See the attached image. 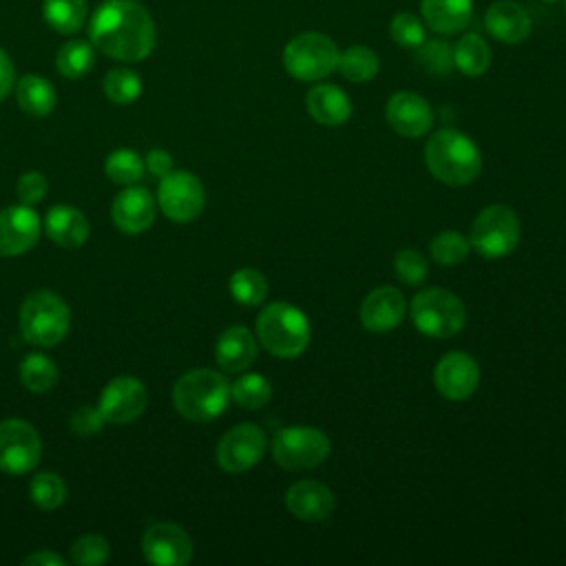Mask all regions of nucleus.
<instances>
[{"label": "nucleus", "instance_id": "nucleus-1", "mask_svg": "<svg viewBox=\"0 0 566 566\" xmlns=\"http://www.w3.org/2000/svg\"><path fill=\"white\" fill-rule=\"evenodd\" d=\"M91 44L115 60H144L155 46V22L135 0H106L91 20Z\"/></svg>", "mask_w": 566, "mask_h": 566}, {"label": "nucleus", "instance_id": "nucleus-2", "mask_svg": "<svg viewBox=\"0 0 566 566\" xmlns=\"http://www.w3.org/2000/svg\"><path fill=\"white\" fill-rule=\"evenodd\" d=\"M424 161L429 172L447 186H467L478 179L482 170L480 148L460 130H436L424 146Z\"/></svg>", "mask_w": 566, "mask_h": 566}, {"label": "nucleus", "instance_id": "nucleus-3", "mask_svg": "<svg viewBox=\"0 0 566 566\" xmlns=\"http://www.w3.org/2000/svg\"><path fill=\"white\" fill-rule=\"evenodd\" d=\"M230 400V382L212 369H190L172 387V405L190 422H208L221 416Z\"/></svg>", "mask_w": 566, "mask_h": 566}, {"label": "nucleus", "instance_id": "nucleus-4", "mask_svg": "<svg viewBox=\"0 0 566 566\" xmlns=\"http://www.w3.org/2000/svg\"><path fill=\"white\" fill-rule=\"evenodd\" d=\"M256 336L272 356L296 358L310 345V323L298 307L276 301L261 310Z\"/></svg>", "mask_w": 566, "mask_h": 566}, {"label": "nucleus", "instance_id": "nucleus-5", "mask_svg": "<svg viewBox=\"0 0 566 566\" xmlns=\"http://www.w3.org/2000/svg\"><path fill=\"white\" fill-rule=\"evenodd\" d=\"M71 325V312L60 294L51 290L31 292L20 307V334L38 347L57 345Z\"/></svg>", "mask_w": 566, "mask_h": 566}, {"label": "nucleus", "instance_id": "nucleus-6", "mask_svg": "<svg viewBox=\"0 0 566 566\" xmlns=\"http://www.w3.org/2000/svg\"><path fill=\"white\" fill-rule=\"evenodd\" d=\"M336 42L321 31H303L283 49V66L298 82H318L338 66Z\"/></svg>", "mask_w": 566, "mask_h": 566}, {"label": "nucleus", "instance_id": "nucleus-7", "mask_svg": "<svg viewBox=\"0 0 566 566\" xmlns=\"http://www.w3.org/2000/svg\"><path fill=\"white\" fill-rule=\"evenodd\" d=\"M409 316L413 327L429 338H451L467 321L462 301L442 287H429L411 298Z\"/></svg>", "mask_w": 566, "mask_h": 566}, {"label": "nucleus", "instance_id": "nucleus-8", "mask_svg": "<svg viewBox=\"0 0 566 566\" xmlns=\"http://www.w3.org/2000/svg\"><path fill=\"white\" fill-rule=\"evenodd\" d=\"M520 241L517 214L502 203L486 206L473 219L471 248L484 259H502L515 250Z\"/></svg>", "mask_w": 566, "mask_h": 566}, {"label": "nucleus", "instance_id": "nucleus-9", "mask_svg": "<svg viewBox=\"0 0 566 566\" xmlns=\"http://www.w3.org/2000/svg\"><path fill=\"white\" fill-rule=\"evenodd\" d=\"M272 455L287 471L314 469L329 455V438L314 427H285L272 440Z\"/></svg>", "mask_w": 566, "mask_h": 566}, {"label": "nucleus", "instance_id": "nucleus-10", "mask_svg": "<svg viewBox=\"0 0 566 566\" xmlns=\"http://www.w3.org/2000/svg\"><path fill=\"white\" fill-rule=\"evenodd\" d=\"M42 455L40 433L22 418L0 422V471L9 475L29 473Z\"/></svg>", "mask_w": 566, "mask_h": 566}, {"label": "nucleus", "instance_id": "nucleus-11", "mask_svg": "<svg viewBox=\"0 0 566 566\" xmlns=\"http://www.w3.org/2000/svg\"><path fill=\"white\" fill-rule=\"evenodd\" d=\"M157 201L168 219L186 223L201 214L206 203V190L197 175L188 170H170L159 181Z\"/></svg>", "mask_w": 566, "mask_h": 566}, {"label": "nucleus", "instance_id": "nucleus-12", "mask_svg": "<svg viewBox=\"0 0 566 566\" xmlns=\"http://www.w3.org/2000/svg\"><path fill=\"white\" fill-rule=\"evenodd\" d=\"M265 447V431L254 422H241L221 436L217 444V462L228 473H243L263 458Z\"/></svg>", "mask_w": 566, "mask_h": 566}, {"label": "nucleus", "instance_id": "nucleus-13", "mask_svg": "<svg viewBox=\"0 0 566 566\" xmlns=\"http://www.w3.org/2000/svg\"><path fill=\"white\" fill-rule=\"evenodd\" d=\"M146 405H148V391L144 382L133 376H117L102 389L97 409L106 422L126 424L139 418Z\"/></svg>", "mask_w": 566, "mask_h": 566}, {"label": "nucleus", "instance_id": "nucleus-14", "mask_svg": "<svg viewBox=\"0 0 566 566\" xmlns=\"http://www.w3.org/2000/svg\"><path fill=\"white\" fill-rule=\"evenodd\" d=\"M142 553L155 566H184L192 559V539L181 526L159 522L144 533Z\"/></svg>", "mask_w": 566, "mask_h": 566}, {"label": "nucleus", "instance_id": "nucleus-15", "mask_svg": "<svg viewBox=\"0 0 566 566\" xmlns=\"http://www.w3.org/2000/svg\"><path fill=\"white\" fill-rule=\"evenodd\" d=\"M433 382L447 400H467L480 385V367L471 354L449 352L438 360Z\"/></svg>", "mask_w": 566, "mask_h": 566}, {"label": "nucleus", "instance_id": "nucleus-16", "mask_svg": "<svg viewBox=\"0 0 566 566\" xmlns=\"http://www.w3.org/2000/svg\"><path fill=\"white\" fill-rule=\"evenodd\" d=\"M40 239V217L27 203L9 206L0 212V256L29 252Z\"/></svg>", "mask_w": 566, "mask_h": 566}, {"label": "nucleus", "instance_id": "nucleus-17", "mask_svg": "<svg viewBox=\"0 0 566 566\" xmlns=\"http://www.w3.org/2000/svg\"><path fill=\"white\" fill-rule=\"evenodd\" d=\"M387 124L402 137H422L433 124L429 102L413 91H398L387 99Z\"/></svg>", "mask_w": 566, "mask_h": 566}, {"label": "nucleus", "instance_id": "nucleus-18", "mask_svg": "<svg viewBox=\"0 0 566 566\" xmlns=\"http://www.w3.org/2000/svg\"><path fill=\"white\" fill-rule=\"evenodd\" d=\"M405 296L398 287L391 285H382L371 290L365 301L360 303L358 316L365 329L374 332V334H385L396 329L402 323L405 316Z\"/></svg>", "mask_w": 566, "mask_h": 566}, {"label": "nucleus", "instance_id": "nucleus-19", "mask_svg": "<svg viewBox=\"0 0 566 566\" xmlns=\"http://www.w3.org/2000/svg\"><path fill=\"white\" fill-rule=\"evenodd\" d=\"M334 493L316 480H298L285 493L287 511L303 522H321L334 513Z\"/></svg>", "mask_w": 566, "mask_h": 566}, {"label": "nucleus", "instance_id": "nucleus-20", "mask_svg": "<svg viewBox=\"0 0 566 566\" xmlns=\"http://www.w3.org/2000/svg\"><path fill=\"white\" fill-rule=\"evenodd\" d=\"M111 214L122 232L139 234L155 221V199L146 188L130 186L115 197Z\"/></svg>", "mask_w": 566, "mask_h": 566}, {"label": "nucleus", "instance_id": "nucleus-21", "mask_svg": "<svg viewBox=\"0 0 566 566\" xmlns=\"http://www.w3.org/2000/svg\"><path fill=\"white\" fill-rule=\"evenodd\" d=\"M486 31L504 44H520L528 38L533 22L528 11L513 0H497L484 13Z\"/></svg>", "mask_w": 566, "mask_h": 566}, {"label": "nucleus", "instance_id": "nucleus-22", "mask_svg": "<svg viewBox=\"0 0 566 566\" xmlns=\"http://www.w3.org/2000/svg\"><path fill=\"white\" fill-rule=\"evenodd\" d=\"M44 230L53 243H57L60 248L73 250V248H80L88 239L91 223L80 208L57 203V206L49 208L46 219H44Z\"/></svg>", "mask_w": 566, "mask_h": 566}, {"label": "nucleus", "instance_id": "nucleus-23", "mask_svg": "<svg viewBox=\"0 0 566 566\" xmlns=\"http://www.w3.org/2000/svg\"><path fill=\"white\" fill-rule=\"evenodd\" d=\"M310 117L321 126H340L352 117L349 95L336 84H316L305 95Z\"/></svg>", "mask_w": 566, "mask_h": 566}, {"label": "nucleus", "instance_id": "nucleus-24", "mask_svg": "<svg viewBox=\"0 0 566 566\" xmlns=\"http://www.w3.org/2000/svg\"><path fill=\"white\" fill-rule=\"evenodd\" d=\"M214 358L223 371H245L256 358V340L252 332L243 325H234L221 332L214 345Z\"/></svg>", "mask_w": 566, "mask_h": 566}, {"label": "nucleus", "instance_id": "nucleus-25", "mask_svg": "<svg viewBox=\"0 0 566 566\" xmlns=\"http://www.w3.org/2000/svg\"><path fill=\"white\" fill-rule=\"evenodd\" d=\"M420 11L436 33H460L473 15V0H420Z\"/></svg>", "mask_w": 566, "mask_h": 566}, {"label": "nucleus", "instance_id": "nucleus-26", "mask_svg": "<svg viewBox=\"0 0 566 566\" xmlns=\"http://www.w3.org/2000/svg\"><path fill=\"white\" fill-rule=\"evenodd\" d=\"M491 64V49L486 44V40L480 33H464L455 46H453V66L469 75V77H478L482 75Z\"/></svg>", "mask_w": 566, "mask_h": 566}, {"label": "nucleus", "instance_id": "nucleus-27", "mask_svg": "<svg viewBox=\"0 0 566 566\" xmlns=\"http://www.w3.org/2000/svg\"><path fill=\"white\" fill-rule=\"evenodd\" d=\"M15 99L24 113L44 117L55 106V88L40 75H24L18 80Z\"/></svg>", "mask_w": 566, "mask_h": 566}, {"label": "nucleus", "instance_id": "nucleus-28", "mask_svg": "<svg viewBox=\"0 0 566 566\" xmlns=\"http://www.w3.org/2000/svg\"><path fill=\"white\" fill-rule=\"evenodd\" d=\"M336 69L340 71V75L345 80L360 84V82H369L376 77L380 62H378V55L369 46L352 44L345 51H340Z\"/></svg>", "mask_w": 566, "mask_h": 566}, {"label": "nucleus", "instance_id": "nucleus-29", "mask_svg": "<svg viewBox=\"0 0 566 566\" xmlns=\"http://www.w3.org/2000/svg\"><path fill=\"white\" fill-rule=\"evenodd\" d=\"M20 380L33 394L51 391L57 385V365L44 354H27L20 363Z\"/></svg>", "mask_w": 566, "mask_h": 566}, {"label": "nucleus", "instance_id": "nucleus-30", "mask_svg": "<svg viewBox=\"0 0 566 566\" xmlns=\"http://www.w3.org/2000/svg\"><path fill=\"white\" fill-rule=\"evenodd\" d=\"M44 20L57 33H75L84 27L86 2L84 0H44Z\"/></svg>", "mask_w": 566, "mask_h": 566}, {"label": "nucleus", "instance_id": "nucleus-31", "mask_svg": "<svg viewBox=\"0 0 566 566\" xmlns=\"http://www.w3.org/2000/svg\"><path fill=\"white\" fill-rule=\"evenodd\" d=\"M230 398L243 409H261L272 398V385L261 374H243L230 385Z\"/></svg>", "mask_w": 566, "mask_h": 566}, {"label": "nucleus", "instance_id": "nucleus-32", "mask_svg": "<svg viewBox=\"0 0 566 566\" xmlns=\"http://www.w3.org/2000/svg\"><path fill=\"white\" fill-rule=\"evenodd\" d=\"M230 294L241 305H261L268 296V281L259 270L241 268L230 276Z\"/></svg>", "mask_w": 566, "mask_h": 566}, {"label": "nucleus", "instance_id": "nucleus-33", "mask_svg": "<svg viewBox=\"0 0 566 566\" xmlns=\"http://www.w3.org/2000/svg\"><path fill=\"white\" fill-rule=\"evenodd\" d=\"M93 62H95V53H93V46L88 42H82V40H73V42H66L60 51H57V71L69 77V80H80L84 77L91 69H93Z\"/></svg>", "mask_w": 566, "mask_h": 566}, {"label": "nucleus", "instance_id": "nucleus-34", "mask_svg": "<svg viewBox=\"0 0 566 566\" xmlns=\"http://www.w3.org/2000/svg\"><path fill=\"white\" fill-rule=\"evenodd\" d=\"M29 495L35 506L42 511H55L66 500V484L57 473H38L29 484Z\"/></svg>", "mask_w": 566, "mask_h": 566}, {"label": "nucleus", "instance_id": "nucleus-35", "mask_svg": "<svg viewBox=\"0 0 566 566\" xmlns=\"http://www.w3.org/2000/svg\"><path fill=\"white\" fill-rule=\"evenodd\" d=\"M469 250H471L469 239L455 230H444L438 237H433L429 243V252H431L433 261L444 268H453V265L462 263L467 259Z\"/></svg>", "mask_w": 566, "mask_h": 566}, {"label": "nucleus", "instance_id": "nucleus-36", "mask_svg": "<svg viewBox=\"0 0 566 566\" xmlns=\"http://www.w3.org/2000/svg\"><path fill=\"white\" fill-rule=\"evenodd\" d=\"M104 170L111 177V181L122 184V186H133L144 175V161L135 150L119 148L106 157Z\"/></svg>", "mask_w": 566, "mask_h": 566}, {"label": "nucleus", "instance_id": "nucleus-37", "mask_svg": "<svg viewBox=\"0 0 566 566\" xmlns=\"http://www.w3.org/2000/svg\"><path fill=\"white\" fill-rule=\"evenodd\" d=\"M104 93L115 104H130L142 95V80L130 69H113L104 77Z\"/></svg>", "mask_w": 566, "mask_h": 566}, {"label": "nucleus", "instance_id": "nucleus-38", "mask_svg": "<svg viewBox=\"0 0 566 566\" xmlns=\"http://www.w3.org/2000/svg\"><path fill=\"white\" fill-rule=\"evenodd\" d=\"M416 62L431 75H447L453 69V49L444 40H424L416 46Z\"/></svg>", "mask_w": 566, "mask_h": 566}, {"label": "nucleus", "instance_id": "nucleus-39", "mask_svg": "<svg viewBox=\"0 0 566 566\" xmlns=\"http://www.w3.org/2000/svg\"><path fill=\"white\" fill-rule=\"evenodd\" d=\"M389 35L396 44L405 46V49H416L420 46L427 38H424V24L418 15L409 13V11H400L391 18L389 22Z\"/></svg>", "mask_w": 566, "mask_h": 566}, {"label": "nucleus", "instance_id": "nucleus-40", "mask_svg": "<svg viewBox=\"0 0 566 566\" xmlns=\"http://www.w3.org/2000/svg\"><path fill=\"white\" fill-rule=\"evenodd\" d=\"M111 555V546L108 542L97 535V533H86V535H80L73 546H71V559L77 564V566H97V564H104Z\"/></svg>", "mask_w": 566, "mask_h": 566}, {"label": "nucleus", "instance_id": "nucleus-41", "mask_svg": "<svg viewBox=\"0 0 566 566\" xmlns=\"http://www.w3.org/2000/svg\"><path fill=\"white\" fill-rule=\"evenodd\" d=\"M394 272L396 276L407 283V285H420L424 283L427 274H429V265L427 259L413 250V248H402L396 256H394Z\"/></svg>", "mask_w": 566, "mask_h": 566}, {"label": "nucleus", "instance_id": "nucleus-42", "mask_svg": "<svg viewBox=\"0 0 566 566\" xmlns=\"http://www.w3.org/2000/svg\"><path fill=\"white\" fill-rule=\"evenodd\" d=\"M46 190H49V181H46V177H44L40 170H29V172H24V175L18 179V184H15L18 199H20L22 203H27V206H33V203L42 201L44 195H46Z\"/></svg>", "mask_w": 566, "mask_h": 566}, {"label": "nucleus", "instance_id": "nucleus-43", "mask_svg": "<svg viewBox=\"0 0 566 566\" xmlns=\"http://www.w3.org/2000/svg\"><path fill=\"white\" fill-rule=\"evenodd\" d=\"M104 422H106V420L102 418L99 409H93V407H88V405H80V407L73 411L71 420H69V427H71V431H75L77 436H93V433H97V431L102 429Z\"/></svg>", "mask_w": 566, "mask_h": 566}, {"label": "nucleus", "instance_id": "nucleus-44", "mask_svg": "<svg viewBox=\"0 0 566 566\" xmlns=\"http://www.w3.org/2000/svg\"><path fill=\"white\" fill-rule=\"evenodd\" d=\"M146 168L155 175V177H164L172 170V157L161 150V148H153L148 155H146Z\"/></svg>", "mask_w": 566, "mask_h": 566}, {"label": "nucleus", "instance_id": "nucleus-45", "mask_svg": "<svg viewBox=\"0 0 566 566\" xmlns=\"http://www.w3.org/2000/svg\"><path fill=\"white\" fill-rule=\"evenodd\" d=\"M13 80H15V73H13V64L9 60V55L0 49V102L9 95V91L13 88Z\"/></svg>", "mask_w": 566, "mask_h": 566}, {"label": "nucleus", "instance_id": "nucleus-46", "mask_svg": "<svg viewBox=\"0 0 566 566\" xmlns=\"http://www.w3.org/2000/svg\"><path fill=\"white\" fill-rule=\"evenodd\" d=\"M22 564H24V566H64L66 559L60 557L57 553H51V551H38V553H33V555L24 557Z\"/></svg>", "mask_w": 566, "mask_h": 566}, {"label": "nucleus", "instance_id": "nucleus-47", "mask_svg": "<svg viewBox=\"0 0 566 566\" xmlns=\"http://www.w3.org/2000/svg\"><path fill=\"white\" fill-rule=\"evenodd\" d=\"M546 2H555V0H546Z\"/></svg>", "mask_w": 566, "mask_h": 566}]
</instances>
